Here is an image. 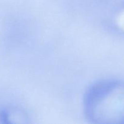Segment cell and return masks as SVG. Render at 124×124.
Listing matches in <instances>:
<instances>
[{
	"label": "cell",
	"instance_id": "6da1fadb",
	"mask_svg": "<svg viewBox=\"0 0 124 124\" xmlns=\"http://www.w3.org/2000/svg\"><path fill=\"white\" fill-rule=\"evenodd\" d=\"M85 110L96 123L124 124V82L107 81L97 85L87 96Z\"/></svg>",
	"mask_w": 124,
	"mask_h": 124
},
{
	"label": "cell",
	"instance_id": "7a4b0ae2",
	"mask_svg": "<svg viewBox=\"0 0 124 124\" xmlns=\"http://www.w3.org/2000/svg\"><path fill=\"white\" fill-rule=\"evenodd\" d=\"M119 27L124 33V8L120 12L117 19Z\"/></svg>",
	"mask_w": 124,
	"mask_h": 124
}]
</instances>
